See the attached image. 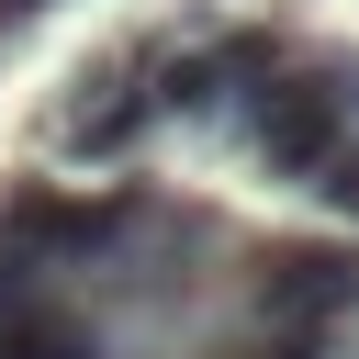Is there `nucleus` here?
<instances>
[{
	"instance_id": "obj_1",
	"label": "nucleus",
	"mask_w": 359,
	"mask_h": 359,
	"mask_svg": "<svg viewBox=\"0 0 359 359\" xmlns=\"http://www.w3.org/2000/svg\"><path fill=\"white\" fill-rule=\"evenodd\" d=\"M157 135V45H112L79 67V90L56 101V157L79 168H123Z\"/></svg>"
},
{
	"instance_id": "obj_2",
	"label": "nucleus",
	"mask_w": 359,
	"mask_h": 359,
	"mask_svg": "<svg viewBox=\"0 0 359 359\" xmlns=\"http://www.w3.org/2000/svg\"><path fill=\"white\" fill-rule=\"evenodd\" d=\"M258 325H348L359 314V236H269L247 247Z\"/></svg>"
},
{
	"instance_id": "obj_3",
	"label": "nucleus",
	"mask_w": 359,
	"mask_h": 359,
	"mask_svg": "<svg viewBox=\"0 0 359 359\" xmlns=\"http://www.w3.org/2000/svg\"><path fill=\"white\" fill-rule=\"evenodd\" d=\"M0 359H101V325L67 280H45V292L0 303Z\"/></svg>"
},
{
	"instance_id": "obj_4",
	"label": "nucleus",
	"mask_w": 359,
	"mask_h": 359,
	"mask_svg": "<svg viewBox=\"0 0 359 359\" xmlns=\"http://www.w3.org/2000/svg\"><path fill=\"white\" fill-rule=\"evenodd\" d=\"M314 202H325V213H337V224L359 236V135H348V146H337V157L314 168Z\"/></svg>"
},
{
	"instance_id": "obj_5",
	"label": "nucleus",
	"mask_w": 359,
	"mask_h": 359,
	"mask_svg": "<svg viewBox=\"0 0 359 359\" xmlns=\"http://www.w3.org/2000/svg\"><path fill=\"white\" fill-rule=\"evenodd\" d=\"M22 11H34V0H0V34H11V22H22Z\"/></svg>"
}]
</instances>
